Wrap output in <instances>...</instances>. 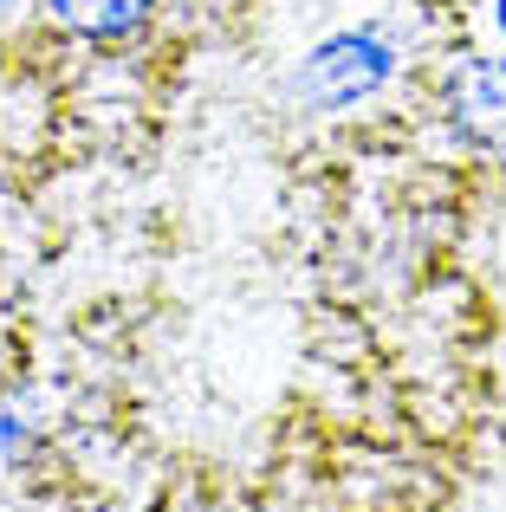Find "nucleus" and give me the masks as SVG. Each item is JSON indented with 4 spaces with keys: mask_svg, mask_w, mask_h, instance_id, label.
<instances>
[{
    "mask_svg": "<svg viewBox=\"0 0 506 512\" xmlns=\"http://www.w3.org/2000/svg\"><path fill=\"white\" fill-rule=\"evenodd\" d=\"M383 78H390V46H383L377 33H338L305 59L299 91L312 104H351V98H364V91H377Z\"/></svg>",
    "mask_w": 506,
    "mask_h": 512,
    "instance_id": "f257e3e1",
    "label": "nucleus"
},
{
    "mask_svg": "<svg viewBox=\"0 0 506 512\" xmlns=\"http://www.w3.org/2000/svg\"><path fill=\"white\" fill-rule=\"evenodd\" d=\"M448 124L468 150L506 163V59H468L448 78Z\"/></svg>",
    "mask_w": 506,
    "mask_h": 512,
    "instance_id": "f03ea898",
    "label": "nucleus"
},
{
    "mask_svg": "<svg viewBox=\"0 0 506 512\" xmlns=\"http://www.w3.org/2000/svg\"><path fill=\"white\" fill-rule=\"evenodd\" d=\"M46 7H52V20L72 26L78 39H124L150 20L156 0H46Z\"/></svg>",
    "mask_w": 506,
    "mask_h": 512,
    "instance_id": "7ed1b4c3",
    "label": "nucleus"
},
{
    "mask_svg": "<svg viewBox=\"0 0 506 512\" xmlns=\"http://www.w3.org/2000/svg\"><path fill=\"white\" fill-rule=\"evenodd\" d=\"M494 13H500V33H506V0H494Z\"/></svg>",
    "mask_w": 506,
    "mask_h": 512,
    "instance_id": "20e7f679",
    "label": "nucleus"
}]
</instances>
